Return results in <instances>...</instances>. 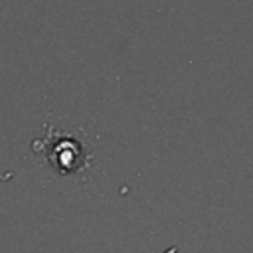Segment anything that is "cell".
I'll list each match as a JSON object with an SVG mask.
<instances>
[{
  "instance_id": "6da1fadb",
  "label": "cell",
  "mask_w": 253,
  "mask_h": 253,
  "mask_svg": "<svg viewBox=\"0 0 253 253\" xmlns=\"http://www.w3.org/2000/svg\"><path fill=\"white\" fill-rule=\"evenodd\" d=\"M34 150L45 158V162L59 174H77L87 168L89 152L85 144L71 132L47 126L45 134L34 140Z\"/></svg>"
},
{
  "instance_id": "7a4b0ae2",
  "label": "cell",
  "mask_w": 253,
  "mask_h": 253,
  "mask_svg": "<svg viewBox=\"0 0 253 253\" xmlns=\"http://www.w3.org/2000/svg\"><path fill=\"white\" fill-rule=\"evenodd\" d=\"M164 253H178V247H176V245H172V247H170L168 251H164Z\"/></svg>"
}]
</instances>
